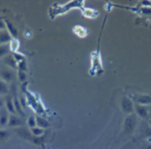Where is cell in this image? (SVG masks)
I'll use <instances>...</instances> for the list:
<instances>
[{"instance_id":"1","label":"cell","mask_w":151,"mask_h":149,"mask_svg":"<svg viewBox=\"0 0 151 149\" xmlns=\"http://www.w3.org/2000/svg\"><path fill=\"white\" fill-rule=\"evenodd\" d=\"M138 120L136 115H128L124 121V133L126 135H130L134 132L136 126H137Z\"/></svg>"},{"instance_id":"2","label":"cell","mask_w":151,"mask_h":149,"mask_svg":"<svg viewBox=\"0 0 151 149\" xmlns=\"http://www.w3.org/2000/svg\"><path fill=\"white\" fill-rule=\"evenodd\" d=\"M17 77V73L15 70L7 66H2L0 68V79L8 84L15 80Z\"/></svg>"},{"instance_id":"3","label":"cell","mask_w":151,"mask_h":149,"mask_svg":"<svg viewBox=\"0 0 151 149\" xmlns=\"http://www.w3.org/2000/svg\"><path fill=\"white\" fill-rule=\"evenodd\" d=\"M120 106H121L122 112H124L126 114L130 115L134 112L135 106L132 99L128 96H124L122 98L121 102H120Z\"/></svg>"},{"instance_id":"4","label":"cell","mask_w":151,"mask_h":149,"mask_svg":"<svg viewBox=\"0 0 151 149\" xmlns=\"http://www.w3.org/2000/svg\"><path fill=\"white\" fill-rule=\"evenodd\" d=\"M24 125V121L17 114H10L8 119V128H19Z\"/></svg>"},{"instance_id":"5","label":"cell","mask_w":151,"mask_h":149,"mask_svg":"<svg viewBox=\"0 0 151 149\" xmlns=\"http://www.w3.org/2000/svg\"><path fill=\"white\" fill-rule=\"evenodd\" d=\"M10 113L5 107L0 108V128H6L8 127Z\"/></svg>"},{"instance_id":"6","label":"cell","mask_w":151,"mask_h":149,"mask_svg":"<svg viewBox=\"0 0 151 149\" xmlns=\"http://www.w3.org/2000/svg\"><path fill=\"white\" fill-rule=\"evenodd\" d=\"M5 108L11 114H17L14 103V97L11 95H7L5 99Z\"/></svg>"},{"instance_id":"7","label":"cell","mask_w":151,"mask_h":149,"mask_svg":"<svg viewBox=\"0 0 151 149\" xmlns=\"http://www.w3.org/2000/svg\"><path fill=\"white\" fill-rule=\"evenodd\" d=\"M2 61H3V62L5 63V66L9 67V68H12V69L15 70V71L17 69L18 64H17V61L14 59L12 54H10L7 55L5 57L2 58Z\"/></svg>"},{"instance_id":"8","label":"cell","mask_w":151,"mask_h":149,"mask_svg":"<svg viewBox=\"0 0 151 149\" xmlns=\"http://www.w3.org/2000/svg\"><path fill=\"white\" fill-rule=\"evenodd\" d=\"M136 101L138 105L140 106H147V105L151 104V96L150 95H139L136 97Z\"/></svg>"},{"instance_id":"9","label":"cell","mask_w":151,"mask_h":149,"mask_svg":"<svg viewBox=\"0 0 151 149\" xmlns=\"http://www.w3.org/2000/svg\"><path fill=\"white\" fill-rule=\"evenodd\" d=\"M12 39V36L10 35V33L7 30L0 31V45L10 43Z\"/></svg>"},{"instance_id":"10","label":"cell","mask_w":151,"mask_h":149,"mask_svg":"<svg viewBox=\"0 0 151 149\" xmlns=\"http://www.w3.org/2000/svg\"><path fill=\"white\" fill-rule=\"evenodd\" d=\"M5 25H6V30L10 33L12 38H16L18 34V31H17V29L15 26L13 25V23H11L9 20H5Z\"/></svg>"},{"instance_id":"11","label":"cell","mask_w":151,"mask_h":149,"mask_svg":"<svg viewBox=\"0 0 151 149\" xmlns=\"http://www.w3.org/2000/svg\"><path fill=\"white\" fill-rule=\"evenodd\" d=\"M135 110H136V114L139 116L140 117L144 118H147L148 116V111H147V109L146 108L145 106H140V105H138L136 104L135 106Z\"/></svg>"},{"instance_id":"12","label":"cell","mask_w":151,"mask_h":149,"mask_svg":"<svg viewBox=\"0 0 151 149\" xmlns=\"http://www.w3.org/2000/svg\"><path fill=\"white\" fill-rule=\"evenodd\" d=\"M36 126L39 127L42 129H46L50 126L48 121L46 120L45 118L42 117L40 116H36Z\"/></svg>"},{"instance_id":"13","label":"cell","mask_w":151,"mask_h":149,"mask_svg":"<svg viewBox=\"0 0 151 149\" xmlns=\"http://www.w3.org/2000/svg\"><path fill=\"white\" fill-rule=\"evenodd\" d=\"M14 107H15L16 112H17V115H19L21 116H24L25 114H24V112L23 111V108L22 106L21 103H20V101L18 99L17 97H14Z\"/></svg>"},{"instance_id":"14","label":"cell","mask_w":151,"mask_h":149,"mask_svg":"<svg viewBox=\"0 0 151 149\" xmlns=\"http://www.w3.org/2000/svg\"><path fill=\"white\" fill-rule=\"evenodd\" d=\"M11 53V48H10V44H5V45H0V58H4L7 55Z\"/></svg>"},{"instance_id":"15","label":"cell","mask_w":151,"mask_h":149,"mask_svg":"<svg viewBox=\"0 0 151 149\" xmlns=\"http://www.w3.org/2000/svg\"><path fill=\"white\" fill-rule=\"evenodd\" d=\"M9 93L8 85L5 82L0 79V95L1 96H7Z\"/></svg>"},{"instance_id":"16","label":"cell","mask_w":151,"mask_h":149,"mask_svg":"<svg viewBox=\"0 0 151 149\" xmlns=\"http://www.w3.org/2000/svg\"><path fill=\"white\" fill-rule=\"evenodd\" d=\"M30 134H31L32 135L36 137H42L43 134H45V129L40 128L37 126L33 128H30Z\"/></svg>"},{"instance_id":"17","label":"cell","mask_w":151,"mask_h":149,"mask_svg":"<svg viewBox=\"0 0 151 149\" xmlns=\"http://www.w3.org/2000/svg\"><path fill=\"white\" fill-rule=\"evenodd\" d=\"M10 131L6 128H0V142L6 141L10 137Z\"/></svg>"},{"instance_id":"18","label":"cell","mask_w":151,"mask_h":149,"mask_svg":"<svg viewBox=\"0 0 151 149\" xmlns=\"http://www.w3.org/2000/svg\"><path fill=\"white\" fill-rule=\"evenodd\" d=\"M9 44H10V48H11V53H15V52H17V51L19 48L18 41L15 39H13Z\"/></svg>"},{"instance_id":"19","label":"cell","mask_w":151,"mask_h":149,"mask_svg":"<svg viewBox=\"0 0 151 149\" xmlns=\"http://www.w3.org/2000/svg\"><path fill=\"white\" fill-rule=\"evenodd\" d=\"M27 124L30 128H35V127H36V116H29L27 121Z\"/></svg>"},{"instance_id":"20","label":"cell","mask_w":151,"mask_h":149,"mask_svg":"<svg viewBox=\"0 0 151 149\" xmlns=\"http://www.w3.org/2000/svg\"><path fill=\"white\" fill-rule=\"evenodd\" d=\"M17 76V77H18L19 81L22 82H25L26 80H27V76H26L25 72H24V71H19L18 70Z\"/></svg>"},{"instance_id":"21","label":"cell","mask_w":151,"mask_h":149,"mask_svg":"<svg viewBox=\"0 0 151 149\" xmlns=\"http://www.w3.org/2000/svg\"><path fill=\"white\" fill-rule=\"evenodd\" d=\"M17 69L19 71H22L25 72L27 71V63H26L25 60H22V62H19L18 63V66H17Z\"/></svg>"},{"instance_id":"22","label":"cell","mask_w":151,"mask_h":149,"mask_svg":"<svg viewBox=\"0 0 151 149\" xmlns=\"http://www.w3.org/2000/svg\"><path fill=\"white\" fill-rule=\"evenodd\" d=\"M12 54H13V56H14L15 60L17 61V64H18L19 62H22V61L24 60V56H23L21 54H19V53H17V52H15V53H12Z\"/></svg>"},{"instance_id":"23","label":"cell","mask_w":151,"mask_h":149,"mask_svg":"<svg viewBox=\"0 0 151 149\" xmlns=\"http://www.w3.org/2000/svg\"><path fill=\"white\" fill-rule=\"evenodd\" d=\"M6 30V25H5V20L0 19V31Z\"/></svg>"},{"instance_id":"24","label":"cell","mask_w":151,"mask_h":149,"mask_svg":"<svg viewBox=\"0 0 151 149\" xmlns=\"http://www.w3.org/2000/svg\"><path fill=\"white\" fill-rule=\"evenodd\" d=\"M5 107V99H2V96L0 95V108Z\"/></svg>"},{"instance_id":"25","label":"cell","mask_w":151,"mask_h":149,"mask_svg":"<svg viewBox=\"0 0 151 149\" xmlns=\"http://www.w3.org/2000/svg\"><path fill=\"white\" fill-rule=\"evenodd\" d=\"M145 149H151V144L147 145L145 147Z\"/></svg>"},{"instance_id":"26","label":"cell","mask_w":151,"mask_h":149,"mask_svg":"<svg viewBox=\"0 0 151 149\" xmlns=\"http://www.w3.org/2000/svg\"><path fill=\"white\" fill-rule=\"evenodd\" d=\"M149 125H150V128H151V120H149Z\"/></svg>"},{"instance_id":"27","label":"cell","mask_w":151,"mask_h":149,"mask_svg":"<svg viewBox=\"0 0 151 149\" xmlns=\"http://www.w3.org/2000/svg\"><path fill=\"white\" fill-rule=\"evenodd\" d=\"M12 149H22V148H12Z\"/></svg>"}]
</instances>
